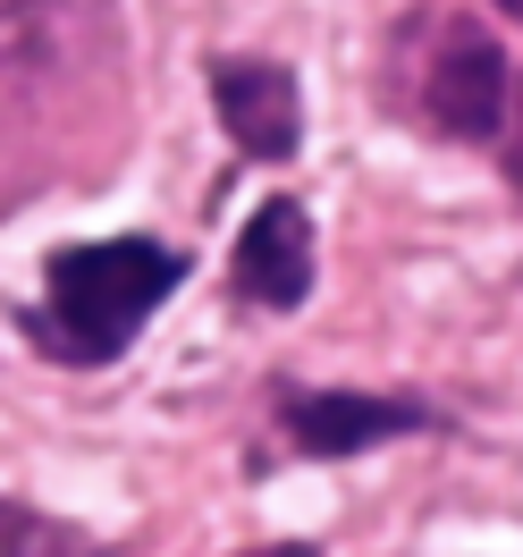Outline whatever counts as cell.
I'll list each match as a JSON object with an SVG mask.
<instances>
[{
	"mask_svg": "<svg viewBox=\"0 0 523 557\" xmlns=\"http://www.w3.org/2000/svg\"><path fill=\"white\" fill-rule=\"evenodd\" d=\"M177 278H186V262L152 237L69 245L51 262V287H42V338H51V355H69V363H110L177 296Z\"/></svg>",
	"mask_w": 523,
	"mask_h": 557,
	"instance_id": "cell-1",
	"label": "cell"
},
{
	"mask_svg": "<svg viewBox=\"0 0 523 557\" xmlns=\"http://www.w3.org/2000/svg\"><path fill=\"white\" fill-rule=\"evenodd\" d=\"M515 69L473 17H422L414 26V110L456 144H489L507 127Z\"/></svg>",
	"mask_w": 523,
	"mask_h": 557,
	"instance_id": "cell-2",
	"label": "cell"
},
{
	"mask_svg": "<svg viewBox=\"0 0 523 557\" xmlns=\"http://www.w3.org/2000/svg\"><path fill=\"white\" fill-rule=\"evenodd\" d=\"M211 110L220 127L253 152V161H287L304 144V102H296V76L271 60H220L211 69Z\"/></svg>",
	"mask_w": 523,
	"mask_h": 557,
	"instance_id": "cell-3",
	"label": "cell"
},
{
	"mask_svg": "<svg viewBox=\"0 0 523 557\" xmlns=\"http://www.w3.org/2000/svg\"><path fill=\"white\" fill-rule=\"evenodd\" d=\"M237 287H245V305H262V313H296L313 296V220H304V203L271 195V203L245 220Z\"/></svg>",
	"mask_w": 523,
	"mask_h": 557,
	"instance_id": "cell-4",
	"label": "cell"
},
{
	"mask_svg": "<svg viewBox=\"0 0 523 557\" xmlns=\"http://www.w3.org/2000/svg\"><path fill=\"white\" fill-rule=\"evenodd\" d=\"M406 431H422V406H397V397L321 388V397L287 406V440L304 456H363V448H381V440H406Z\"/></svg>",
	"mask_w": 523,
	"mask_h": 557,
	"instance_id": "cell-5",
	"label": "cell"
},
{
	"mask_svg": "<svg viewBox=\"0 0 523 557\" xmlns=\"http://www.w3.org/2000/svg\"><path fill=\"white\" fill-rule=\"evenodd\" d=\"M60 549H69V532H51L26 507H0V557H60Z\"/></svg>",
	"mask_w": 523,
	"mask_h": 557,
	"instance_id": "cell-6",
	"label": "cell"
},
{
	"mask_svg": "<svg viewBox=\"0 0 523 557\" xmlns=\"http://www.w3.org/2000/svg\"><path fill=\"white\" fill-rule=\"evenodd\" d=\"M507 170H515V186H523V94H515V144H507Z\"/></svg>",
	"mask_w": 523,
	"mask_h": 557,
	"instance_id": "cell-7",
	"label": "cell"
},
{
	"mask_svg": "<svg viewBox=\"0 0 523 557\" xmlns=\"http://www.w3.org/2000/svg\"><path fill=\"white\" fill-rule=\"evenodd\" d=\"M253 557H313V549H253Z\"/></svg>",
	"mask_w": 523,
	"mask_h": 557,
	"instance_id": "cell-8",
	"label": "cell"
},
{
	"mask_svg": "<svg viewBox=\"0 0 523 557\" xmlns=\"http://www.w3.org/2000/svg\"><path fill=\"white\" fill-rule=\"evenodd\" d=\"M489 9H507V17H523V0H489Z\"/></svg>",
	"mask_w": 523,
	"mask_h": 557,
	"instance_id": "cell-9",
	"label": "cell"
}]
</instances>
